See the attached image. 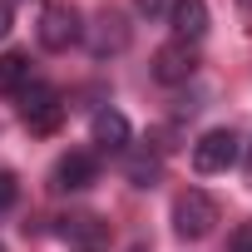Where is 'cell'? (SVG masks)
Segmentation results:
<instances>
[{"mask_svg": "<svg viewBox=\"0 0 252 252\" xmlns=\"http://www.w3.org/2000/svg\"><path fill=\"white\" fill-rule=\"evenodd\" d=\"M40 45L50 50V55H64L69 45H79L84 40V15H79V5H69V0H50V5L40 10Z\"/></svg>", "mask_w": 252, "mask_h": 252, "instance_id": "1", "label": "cell"}, {"mask_svg": "<svg viewBox=\"0 0 252 252\" xmlns=\"http://www.w3.org/2000/svg\"><path fill=\"white\" fill-rule=\"evenodd\" d=\"M15 99H20V119H25V129H30V134H55V129H60V119H64V99H60L55 84L30 79Z\"/></svg>", "mask_w": 252, "mask_h": 252, "instance_id": "2", "label": "cell"}, {"mask_svg": "<svg viewBox=\"0 0 252 252\" xmlns=\"http://www.w3.org/2000/svg\"><path fill=\"white\" fill-rule=\"evenodd\" d=\"M55 232L69 252H109V237H114L109 218H99V213H64Z\"/></svg>", "mask_w": 252, "mask_h": 252, "instance_id": "3", "label": "cell"}, {"mask_svg": "<svg viewBox=\"0 0 252 252\" xmlns=\"http://www.w3.org/2000/svg\"><path fill=\"white\" fill-rule=\"evenodd\" d=\"M213 222H218V203H213L203 188L178 193V203H173V232H178V237L198 242V237H208V232H213Z\"/></svg>", "mask_w": 252, "mask_h": 252, "instance_id": "4", "label": "cell"}, {"mask_svg": "<svg viewBox=\"0 0 252 252\" xmlns=\"http://www.w3.org/2000/svg\"><path fill=\"white\" fill-rule=\"evenodd\" d=\"M237 163V134L232 129H208L193 144V168L198 173H227Z\"/></svg>", "mask_w": 252, "mask_h": 252, "instance_id": "5", "label": "cell"}, {"mask_svg": "<svg viewBox=\"0 0 252 252\" xmlns=\"http://www.w3.org/2000/svg\"><path fill=\"white\" fill-rule=\"evenodd\" d=\"M50 183H55V193H84V188L99 183V158L84 154V149H74V154H64V158L55 163Z\"/></svg>", "mask_w": 252, "mask_h": 252, "instance_id": "6", "label": "cell"}, {"mask_svg": "<svg viewBox=\"0 0 252 252\" xmlns=\"http://www.w3.org/2000/svg\"><path fill=\"white\" fill-rule=\"evenodd\" d=\"M193 69H198V55H193V45H183V40H173V45H163V50L154 55V79H158V84H188Z\"/></svg>", "mask_w": 252, "mask_h": 252, "instance_id": "7", "label": "cell"}, {"mask_svg": "<svg viewBox=\"0 0 252 252\" xmlns=\"http://www.w3.org/2000/svg\"><path fill=\"white\" fill-rule=\"evenodd\" d=\"M168 25H173V40H183V45L203 40L208 35V0H173Z\"/></svg>", "mask_w": 252, "mask_h": 252, "instance_id": "8", "label": "cell"}, {"mask_svg": "<svg viewBox=\"0 0 252 252\" xmlns=\"http://www.w3.org/2000/svg\"><path fill=\"white\" fill-rule=\"evenodd\" d=\"M89 134L104 154H129V119H124L119 109H99L94 124H89Z\"/></svg>", "mask_w": 252, "mask_h": 252, "instance_id": "9", "label": "cell"}, {"mask_svg": "<svg viewBox=\"0 0 252 252\" xmlns=\"http://www.w3.org/2000/svg\"><path fill=\"white\" fill-rule=\"evenodd\" d=\"M30 84V55L25 50H5L0 55V94H20Z\"/></svg>", "mask_w": 252, "mask_h": 252, "instance_id": "10", "label": "cell"}, {"mask_svg": "<svg viewBox=\"0 0 252 252\" xmlns=\"http://www.w3.org/2000/svg\"><path fill=\"white\" fill-rule=\"evenodd\" d=\"M124 173H129L134 188H154L158 173H163V158L158 154H129V158H124Z\"/></svg>", "mask_w": 252, "mask_h": 252, "instance_id": "11", "label": "cell"}, {"mask_svg": "<svg viewBox=\"0 0 252 252\" xmlns=\"http://www.w3.org/2000/svg\"><path fill=\"white\" fill-rule=\"evenodd\" d=\"M15 193H20V183H15V173H5V168H0V213H5V208L15 203Z\"/></svg>", "mask_w": 252, "mask_h": 252, "instance_id": "12", "label": "cell"}, {"mask_svg": "<svg viewBox=\"0 0 252 252\" xmlns=\"http://www.w3.org/2000/svg\"><path fill=\"white\" fill-rule=\"evenodd\" d=\"M227 252H252V222H237V232H232Z\"/></svg>", "mask_w": 252, "mask_h": 252, "instance_id": "13", "label": "cell"}, {"mask_svg": "<svg viewBox=\"0 0 252 252\" xmlns=\"http://www.w3.org/2000/svg\"><path fill=\"white\" fill-rule=\"evenodd\" d=\"M134 5H139V15H158V10L168 5V0H134Z\"/></svg>", "mask_w": 252, "mask_h": 252, "instance_id": "14", "label": "cell"}, {"mask_svg": "<svg viewBox=\"0 0 252 252\" xmlns=\"http://www.w3.org/2000/svg\"><path fill=\"white\" fill-rule=\"evenodd\" d=\"M10 35V0H0V40Z\"/></svg>", "mask_w": 252, "mask_h": 252, "instance_id": "15", "label": "cell"}, {"mask_svg": "<svg viewBox=\"0 0 252 252\" xmlns=\"http://www.w3.org/2000/svg\"><path fill=\"white\" fill-rule=\"evenodd\" d=\"M242 5H247V10H252V0H242Z\"/></svg>", "mask_w": 252, "mask_h": 252, "instance_id": "16", "label": "cell"}, {"mask_svg": "<svg viewBox=\"0 0 252 252\" xmlns=\"http://www.w3.org/2000/svg\"><path fill=\"white\" fill-rule=\"evenodd\" d=\"M0 252H5V242H0Z\"/></svg>", "mask_w": 252, "mask_h": 252, "instance_id": "17", "label": "cell"}, {"mask_svg": "<svg viewBox=\"0 0 252 252\" xmlns=\"http://www.w3.org/2000/svg\"><path fill=\"white\" fill-rule=\"evenodd\" d=\"M134 252H144V247H134Z\"/></svg>", "mask_w": 252, "mask_h": 252, "instance_id": "18", "label": "cell"}]
</instances>
